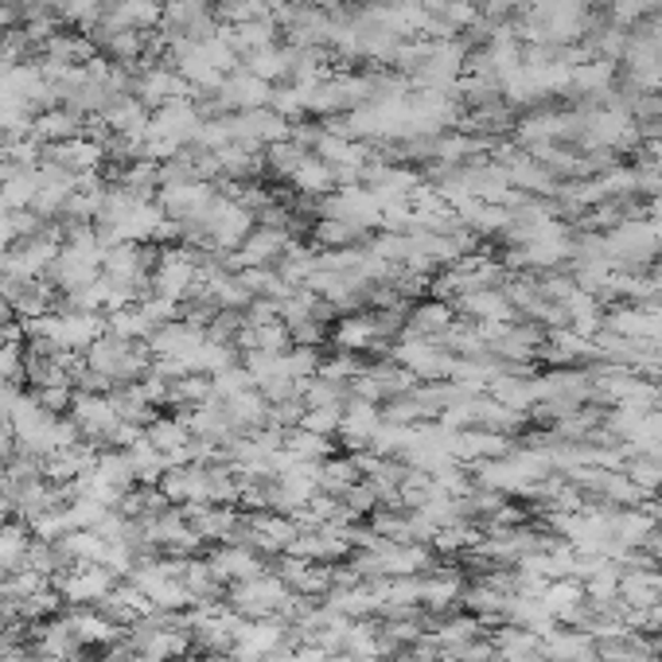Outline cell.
I'll use <instances>...</instances> for the list:
<instances>
[{"label": "cell", "mask_w": 662, "mask_h": 662, "mask_svg": "<svg viewBox=\"0 0 662 662\" xmlns=\"http://www.w3.org/2000/svg\"><path fill=\"white\" fill-rule=\"evenodd\" d=\"M27 550H32V530L27 526L20 523L0 526V565L9 569V573H16V569H24Z\"/></svg>", "instance_id": "1"}]
</instances>
